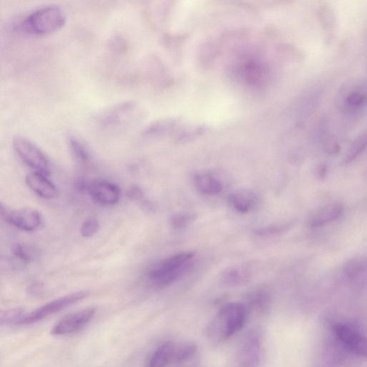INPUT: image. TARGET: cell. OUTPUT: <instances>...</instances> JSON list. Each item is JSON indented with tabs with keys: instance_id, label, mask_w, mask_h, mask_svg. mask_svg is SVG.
<instances>
[{
	"instance_id": "d6986e66",
	"label": "cell",
	"mask_w": 367,
	"mask_h": 367,
	"mask_svg": "<svg viewBox=\"0 0 367 367\" xmlns=\"http://www.w3.org/2000/svg\"><path fill=\"white\" fill-rule=\"evenodd\" d=\"M194 182L198 191L207 196H216L223 189L222 182L209 174H199L194 178Z\"/></svg>"
},
{
	"instance_id": "7c38bea8",
	"label": "cell",
	"mask_w": 367,
	"mask_h": 367,
	"mask_svg": "<svg viewBox=\"0 0 367 367\" xmlns=\"http://www.w3.org/2000/svg\"><path fill=\"white\" fill-rule=\"evenodd\" d=\"M341 107L345 113L356 115L367 108V89L356 85L345 92L341 100Z\"/></svg>"
},
{
	"instance_id": "7402d4cb",
	"label": "cell",
	"mask_w": 367,
	"mask_h": 367,
	"mask_svg": "<svg viewBox=\"0 0 367 367\" xmlns=\"http://www.w3.org/2000/svg\"><path fill=\"white\" fill-rule=\"evenodd\" d=\"M12 253L18 261L24 264L33 262L37 256V252L33 247L23 244L13 245Z\"/></svg>"
},
{
	"instance_id": "5b68a950",
	"label": "cell",
	"mask_w": 367,
	"mask_h": 367,
	"mask_svg": "<svg viewBox=\"0 0 367 367\" xmlns=\"http://www.w3.org/2000/svg\"><path fill=\"white\" fill-rule=\"evenodd\" d=\"M13 148L19 159L27 166L49 177L51 174L50 162L42 151L28 139L17 136L13 139Z\"/></svg>"
},
{
	"instance_id": "ba28073f",
	"label": "cell",
	"mask_w": 367,
	"mask_h": 367,
	"mask_svg": "<svg viewBox=\"0 0 367 367\" xmlns=\"http://www.w3.org/2000/svg\"><path fill=\"white\" fill-rule=\"evenodd\" d=\"M96 314L95 308H87L65 316L53 327L51 334L62 336L76 334L87 326Z\"/></svg>"
},
{
	"instance_id": "8992f818",
	"label": "cell",
	"mask_w": 367,
	"mask_h": 367,
	"mask_svg": "<svg viewBox=\"0 0 367 367\" xmlns=\"http://www.w3.org/2000/svg\"><path fill=\"white\" fill-rule=\"evenodd\" d=\"M89 296L87 291H78L67 296H62L49 302L29 314L21 320L18 326H27L33 325L46 318L66 309L83 300Z\"/></svg>"
},
{
	"instance_id": "6da1fadb",
	"label": "cell",
	"mask_w": 367,
	"mask_h": 367,
	"mask_svg": "<svg viewBox=\"0 0 367 367\" xmlns=\"http://www.w3.org/2000/svg\"><path fill=\"white\" fill-rule=\"evenodd\" d=\"M248 311L241 303H229L222 307L206 328L207 337L214 343H222L245 326Z\"/></svg>"
},
{
	"instance_id": "4316f807",
	"label": "cell",
	"mask_w": 367,
	"mask_h": 367,
	"mask_svg": "<svg viewBox=\"0 0 367 367\" xmlns=\"http://www.w3.org/2000/svg\"><path fill=\"white\" fill-rule=\"evenodd\" d=\"M100 224L97 219L90 218L85 220L80 226V232L83 237H91L99 230Z\"/></svg>"
},
{
	"instance_id": "83f0119b",
	"label": "cell",
	"mask_w": 367,
	"mask_h": 367,
	"mask_svg": "<svg viewBox=\"0 0 367 367\" xmlns=\"http://www.w3.org/2000/svg\"><path fill=\"white\" fill-rule=\"evenodd\" d=\"M193 220L194 219H193L192 214H176L173 216V217L171 218V225L176 228H183L187 225Z\"/></svg>"
},
{
	"instance_id": "cb8c5ba5",
	"label": "cell",
	"mask_w": 367,
	"mask_h": 367,
	"mask_svg": "<svg viewBox=\"0 0 367 367\" xmlns=\"http://www.w3.org/2000/svg\"><path fill=\"white\" fill-rule=\"evenodd\" d=\"M26 314L24 309L20 308L6 310L2 311L1 315H0V322H1L2 326H18Z\"/></svg>"
},
{
	"instance_id": "44dd1931",
	"label": "cell",
	"mask_w": 367,
	"mask_h": 367,
	"mask_svg": "<svg viewBox=\"0 0 367 367\" xmlns=\"http://www.w3.org/2000/svg\"><path fill=\"white\" fill-rule=\"evenodd\" d=\"M71 154L76 161L80 164H87L91 158L89 150L80 139L71 137L69 139Z\"/></svg>"
},
{
	"instance_id": "ffe728a7",
	"label": "cell",
	"mask_w": 367,
	"mask_h": 367,
	"mask_svg": "<svg viewBox=\"0 0 367 367\" xmlns=\"http://www.w3.org/2000/svg\"><path fill=\"white\" fill-rule=\"evenodd\" d=\"M319 19L325 34L326 40L331 41L335 30V16L329 6H321L319 9Z\"/></svg>"
},
{
	"instance_id": "e0dca14e",
	"label": "cell",
	"mask_w": 367,
	"mask_h": 367,
	"mask_svg": "<svg viewBox=\"0 0 367 367\" xmlns=\"http://www.w3.org/2000/svg\"><path fill=\"white\" fill-rule=\"evenodd\" d=\"M255 202L254 194L248 190L234 191L228 197V203L231 207L241 213L248 212L253 207Z\"/></svg>"
},
{
	"instance_id": "f1b7e54d",
	"label": "cell",
	"mask_w": 367,
	"mask_h": 367,
	"mask_svg": "<svg viewBox=\"0 0 367 367\" xmlns=\"http://www.w3.org/2000/svg\"><path fill=\"white\" fill-rule=\"evenodd\" d=\"M127 196L134 200H139L144 198V191L137 186H133L128 189Z\"/></svg>"
},
{
	"instance_id": "603a6c76",
	"label": "cell",
	"mask_w": 367,
	"mask_h": 367,
	"mask_svg": "<svg viewBox=\"0 0 367 367\" xmlns=\"http://www.w3.org/2000/svg\"><path fill=\"white\" fill-rule=\"evenodd\" d=\"M270 303V296L265 291H257L249 298L250 307L260 314H264L268 310Z\"/></svg>"
},
{
	"instance_id": "30bf717a",
	"label": "cell",
	"mask_w": 367,
	"mask_h": 367,
	"mask_svg": "<svg viewBox=\"0 0 367 367\" xmlns=\"http://www.w3.org/2000/svg\"><path fill=\"white\" fill-rule=\"evenodd\" d=\"M87 191L96 203L104 206L114 205L121 198L119 187L106 180H96L89 183Z\"/></svg>"
},
{
	"instance_id": "9a60e30c",
	"label": "cell",
	"mask_w": 367,
	"mask_h": 367,
	"mask_svg": "<svg viewBox=\"0 0 367 367\" xmlns=\"http://www.w3.org/2000/svg\"><path fill=\"white\" fill-rule=\"evenodd\" d=\"M176 350L177 346L173 342H163L151 356L148 367H168L175 362Z\"/></svg>"
},
{
	"instance_id": "9c48e42d",
	"label": "cell",
	"mask_w": 367,
	"mask_h": 367,
	"mask_svg": "<svg viewBox=\"0 0 367 367\" xmlns=\"http://www.w3.org/2000/svg\"><path fill=\"white\" fill-rule=\"evenodd\" d=\"M334 329L337 338L351 352L367 358V337L347 323H336Z\"/></svg>"
},
{
	"instance_id": "52a82bcc",
	"label": "cell",
	"mask_w": 367,
	"mask_h": 367,
	"mask_svg": "<svg viewBox=\"0 0 367 367\" xmlns=\"http://www.w3.org/2000/svg\"><path fill=\"white\" fill-rule=\"evenodd\" d=\"M2 219L11 225L26 232L37 230L42 223L40 213L32 208L12 210L1 204Z\"/></svg>"
},
{
	"instance_id": "4fadbf2b",
	"label": "cell",
	"mask_w": 367,
	"mask_h": 367,
	"mask_svg": "<svg viewBox=\"0 0 367 367\" xmlns=\"http://www.w3.org/2000/svg\"><path fill=\"white\" fill-rule=\"evenodd\" d=\"M26 182L29 188L43 199L51 200L57 197L58 189L48 177L33 171L26 176Z\"/></svg>"
},
{
	"instance_id": "8fae6325",
	"label": "cell",
	"mask_w": 367,
	"mask_h": 367,
	"mask_svg": "<svg viewBox=\"0 0 367 367\" xmlns=\"http://www.w3.org/2000/svg\"><path fill=\"white\" fill-rule=\"evenodd\" d=\"M343 275L346 282L356 289L367 285V257L357 256L345 264Z\"/></svg>"
},
{
	"instance_id": "ac0fdd59",
	"label": "cell",
	"mask_w": 367,
	"mask_h": 367,
	"mask_svg": "<svg viewBox=\"0 0 367 367\" xmlns=\"http://www.w3.org/2000/svg\"><path fill=\"white\" fill-rule=\"evenodd\" d=\"M252 273L247 267L239 266L227 269L222 275V282L227 287H237L249 282Z\"/></svg>"
},
{
	"instance_id": "3957f363",
	"label": "cell",
	"mask_w": 367,
	"mask_h": 367,
	"mask_svg": "<svg viewBox=\"0 0 367 367\" xmlns=\"http://www.w3.org/2000/svg\"><path fill=\"white\" fill-rule=\"evenodd\" d=\"M66 22L67 15L62 8L49 6L31 13L22 26L29 33L49 35L60 30Z\"/></svg>"
},
{
	"instance_id": "277c9868",
	"label": "cell",
	"mask_w": 367,
	"mask_h": 367,
	"mask_svg": "<svg viewBox=\"0 0 367 367\" xmlns=\"http://www.w3.org/2000/svg\"><path fill=\"white\" fill-rule=\"evenodd\" d=\"M263 356L262 337L257 330H250L243 338L232 367H260Z\"/></svg>"
},
{
	"instance_id": "484cf974",
	"label": "cell",
	"mask_w": 367,
	"mask_h": 367,
	"mask_svg": "<svg viewBox=\"0 0 367 367\" xmlns=\"http://www.w3.org/2000/svg\"><path fill=\"white\" fill-rule=\"evenodd\" d=\"M197 347L192 343H185L177 347L175 363L183 364L196 355Z\"/></svg>"
},
{
	"instance_id": "d4e9b609",
	"label": "cell",
	"mask_w": 367,
	"mask_h": 367,
	"mask_svg": "<svg viewBox=\"0 0 367 367\" xmlns=\"http://www.w3.org/2000/svg\"><path fill=\"white\" fill-rule=\"evenodd\" d=\"M367 147V133L359 137L349 148L345 162L350 163L357 159Z\"/></svg>"
},
{
	"instance_id": "7a4b0ae2",
	"label": "cell",
	"mask_w": 367,
	"mask_h": 367,
	"mask_svg": "<svg viewBox=\"0 0 367 367\" xmlns=\"http://www.w3.org/2000/svg\"><path fill=\"white\" fill-rule=\"evenodd\" d=\"M194 258L191 252L172 255L151 268L149 282L157 288H164L177 282L191 267Z\"/></svg>"
},
{
	"instance_id": "5bb4252c",
	"label": "cell",
	"mask_w": 367,
	"mask_h": 367,
	"mask_svg": "<svg viewBox=\"0 0 367 367\" xmlns=\"http://www.w3.org/2000/svg\"><path fill=\"white\" fill-rule=\"evenodd\" d=\"M343 212V206L340 204H331L315 212L308 221L311 228H318L339 219Z\"/></svg>"
},
{
	"instance_id": "2e32d148",
	"label": "cell",
	"mask_w": 367,
	"mask_h": 367,
	"mask_svg": "<svg viewBox=\"0 0 367 367\" xmlns=\"http://www.w3.org/2000/svg\"><path fill=\"white\" fill-rule=\"evenodd\" d=\"M135 109V103L133 102L118 104L102 115L101 122L106 126L117 125L132 114Z\"/></svg>"
}]
</instances>
